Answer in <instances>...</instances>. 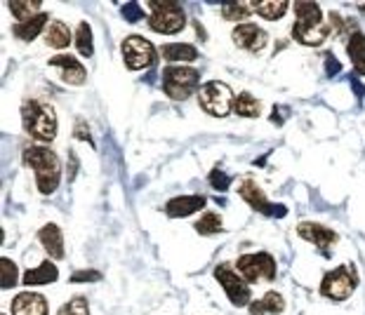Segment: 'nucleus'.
Returning <instances> with one entry per match:
<instances>
[{
    "instance_id": "f257e3e1",
    "label": "nucleus",
    "mask_w": 365,
    "mask_h": 315,
    "mask_svg": "<svg viewBox=\"0 0 365 315\" xmlns=\"http://www.w3.org/2000/svg\"><path fill=\"white\" fill-rule=\"evenodd\" d=\"M24 163L36 172V184L43 196L57 191L59 179H62V163L57 153L47 146H29L24 151Z\"/></svg>"
},
{
    "instance_id": "f03ea898",
    "label": "nucleus",
    "mask_w": 365,
    "mask_h": 315,
    "mask_svg": "<svg viewBox=\"0 0 365 315\" xmlns=\"http://www.w3.org/2000/svg\"><path fill=\"white\" fill-rule=\"evenodd\" d=\"M21 123H24V130L29 132L33 139L43 143L52 141L59 130L54 108L43 102H36V99H26L24 102V106H21Z\"/></svg>"
},
{
    "instance_id": "7ed1b4c3",
    "label": "nucleus",
    "mask_w": 365,
    "mask_h": 315,
    "mask_svg": "<svg viewBox=\"0 0 365 315\" xmlns=\"http://www.w3.org/2000/svg\"><path fill=\"white\" fill-rule=\"evenodd\" d=\"M163 90L175 102H184L201 90V73L189 66H168L163 71Z\"/></svg>"
},
{
    "instance_id": "20e7f679",
    "label": "nucleus",
    "mask_w": 365,
    "mask_h": 315,
    "mask_svg": "<svg viewBox=\"0 0 365 315\" xmlns=\"http://www.w3.org/2000/svg\"><path fill=\"white\" fill-rule=\"evenodd\" d=\"M356 285H358L356 268H353L351 264H344V266H337L325 273V278L320 280L318 292H320V296H325V299L344 301L353 294Z\"/></svg>"
},
{
    "instance_id": "39448f33",
    "label": "nucleus",
    "mask_w": 365,
    "mask_h": 315,
    "mask_svg": "<svg viewBox=\"0 0 365 315\" xmlns=\"http://www.w3.org/2000/svg\"><path fill=\"white\" fill-rule=\"evenodd\" d=\"M198 104L206 110L208 115H214V118H224L229 115V110L234 108V92L231 87L222 80H208L201 85L198 90Z\"/></svg>"
},
{
    "instance_id": "423d86ee",
    "label": "nucleus",
    "mask_w": 365,
    "mask_h": 315,
    "mask_svg": "<svg viewBox=\"0 0 365 315\" xmlns=\"http://www.w3.org/2000/svg\"><path fill=\"white\" fill-rule=\"evenodd\" d=\"M148 26L158 33H179L186 26V14L177 3L151 0L148 3Z\"/></svg>"
},
{
    "instance_id": "0eeeda50",
    "label": "nucleus",
    "mask_w": 365,
    "mask_h": 315,
    "mask_svg": "<svg viewBox=\"0 0 365 315\" xmlns=\"http://www.w3.org/2000/svg\"><path fill=\"white\" fill-rule=\"evenodd\" d=\"M236 270L245 283H257V280H274L276 278V259L269 252H254L243 254L236 261Z\"/></svg>"
},
{
    "instance_id": "6e6552de",
    "label": "nucleus",
    "mask_w": 365,
    "mask_h": 315,
    "mask_svg": "<svg viewBox=\"0 0 365 315\" xmlns=\"http://www.w3.org/2000/svg\"><path fill=\"white\" fill-rule=\"evenodd\" d=\"M214 278L222 285V290L226 292V296H229L234 306H250V287L241 278L239 270L231 268L229 264H219L214 268Z\"/></svg>"
},
{
    "instance_id": "1a4fd4ad",
    "label": "nucleus",
    "mask_w": 365,
    "mask_h": 315,
    "mask_svg": "<svg viewBox=\"0 0 365 315\" xmlns=\"http://www.w3.org/2000/svg\"><path fill=\"white\" fill-rule=\"evenodd\" d=\"M123 59L130 71L148 69L156 62V47L146 40L144 36H127L123 40Z\"/></svg>"
},
{
    "instance_id": "9d476101",
    "label": "nucleus",
    "mask_w": 365,
    "mask_h": 315,
    "mask_svg": "<svg viewBox=\"0 0 365 315\" xmlns=\"http://www.w3.org/2000/svg\"><path fill=\"white\" fill-rule=\"evenodd\" d=\"M241 198L243 200L250 205L254 212H259V214H264V217H271V219H283L285 214H287V207L285 205H276V202H269L267 200V196H264V191L259 189L257 184H254L252 179H245L241 184Z\"/></svg>"
},
{
    "instance_id": "9b49d317",
    "label": "nucleus",
    "mask_w": 365,
    "mask_h": 315,
    "mask_svg": "<svg viewBox=\"0 0 365 315\" xmlns=\"http://www.w3.org/2000/svg\"><path fill=\"white\" fill-rule=\"evenodd\" d=\"M328 36H330L328 21H295V26H292V38L309 47L323 45L328 40Z\"/></svg>"
},
{
    "instance_id": "f8f14e48",
    "label": "nucleus",
    "mask_w": 365,
    "mask_h": 315,
    "mask_svg": "<svg viewBox=\"0 0 365 315\" xmlns=\"http://www.w3.org/2000/svg\"><path fill=\"white\" fill-rule=\"evenodd\" d=\"M231 38H234L236 45H239L241 49H247V52H259V49L267 47V40H269L267 31L257 24H250V21L236 26L234 33H231Z\"/></svg>"
},
{
    "instance_id": "ddd939ff",
    "label": "nucleus",
    "mask_w": 365,
    "mask_h": 315,
    "mask_svg": "<svg viewBox=\"0 0 365 315\" xmlns=\"http://www.w3.org/2000/svg\"><path fill=\"white\" fill-rule=\"evenodd\" d=\"M297 235H300L302 240L320 247V250H330V247L340 240V235H337L333 229H328V226H323V224H313V221H302V224L297 226Z\"/></svg>"
},
{
    "instance_id": "4468645a",
    "label": "nucleus",
    "mask_w": 365,
    "mask_h": 315,
    "mask_svg": "<svg viewBox=\"0 0 365 315\" xmlns=\"http://www.w3.org/2000/svg\"><path fill=\"white\" fill-rule=\"evenodd\" d=\"M47 64L52 66V69H57L59 75H62V80L69 82V85H82L87 78L85 66H82L76 57H71V54H57V57H52Z\"/></svg>"
},
{
    "instance_id": "2eb2a0df",
    "label": "nucleus",
    "mask_w": 365,
    "mask_h": 315,
    "mask_svg": "<svg viewBox=\"0 0 365 315\" xmlns=\"http://www.w3.org/2000/svg\"><path fill=\"white\" fill-rule=\"evenodd\" d=\"M12 315H47V299L36 292H21L12 299Z\"/></svg>"
},
{
    "instance_id": "dca6fc26",
    "label": "nucleus",
    "mask_w": 365,
    "mask_h": 315,
    "mask_svg": "<svg viewBox=\"0 0 365 315\" xmlns=\"http://www.w3.org/2000/svg\"><path fill=\"white\" fill-rule=\"evenodd\" d=\"M206 205H208V200L203 196H179V198H173V200L165 205V212L173 219H184V217H189V214L198 212V209H206Z\"/></svg>"
},
{
    "instance_id": "f3484780",
    "label": "nucleus",
    "mask_w": 365,
    "mask_h": 315,
    "mask_svg": "<svg viewBox=\"0 0 365 315\" xmlns=\"http://www.w3.org/2000/svg\"><path fill=\"white\" fill-rule=\"evenodd\" d=\"M38 240L52 259H64V235L57 224H45L38 231Z\"/></svg>"
},
{
    "instance_id": "a211bd4d",
    "label": "nucleus",
    "mask_w": 365,
    "mask_h": 315,
    "mask_svg": "<svg viewBox=\"0 0 365 315\" xmlns=\"http://www.w3.org/2000/svg\"><path fill=\"white\" fill-rule=\"evenodd\" d=\"M59 278V270L52 261H43L38 268H29L24 273V285L26 287H41V285H49Z\"/></svg>"
},
{
    "instance_id": "6ab92c4d",
    "label": "nucleus",
    "mask_w": 365,
    "mask_h": 315,
    "mask_svg": "<svg viewBox=\"0 0 365 315\" xmlns=\"http://www.w3.org/2000/svg\"><path fill=\"white\" fill-rule=\"evenodd\" d=\"M283 311H285V299L278 292H267L262 299L250 303L252 315H280Z\"/></svg>"
},
{
    "instance_id": "aec40b11",
    "label": "nucleus",
    "mask_w": 365,
    "mask_h": 315,
    "mask_svg": "<svg viewBox=\"0 0 365 315\" xmlns=\"http://www.w3.org/2000/svg\"><path fill=\"white\" fill-rule=\"evenodd\" d=\"M165 62H193L198 59V49L189 45V43H168V45L160 47Z\"/></svg>"
},
{
    "instance_id": "412c9836",
    "label": "nucleus",
    "mask_w": 365,
    "mask_h": 315,
    "mask_svg": "<svg viewBox=\"0 0 365 315\" xmlns=\"http://www.w3.org/2000/svg\"><path fill=\"white\" fill-rule=\"evenodd\" d=\"M49 19V16L45 12H41L38 16H33V19L29 21H19V24H14V36L19 38V40L24 43H31L38 38V33H41L43 29H45V21Z\"/></svg>"
},
{
    "instance_id": "4be33fe9",
    "label": "nucleus",
    "mask_w": 365,
    "mask_h": 315,
    "mask_svg": "<svg viewBox=\"0 0 365 315\" xmlns=\"http://www.w3.org/2000/svg\"><path fill=\"white\" fill-rule=\"evenodd\" d=\"M346 52H349V59L356 69V73L365 75V33L356 31L349 36V43H346Z\"/></svg>"
},
{
    "instance_id": "5701e85b",
    "label": "nucleus",
    "mask_w": 365,
    "mask_h": 315,
    "mask_svg": "<svg viewBox=\"0 0 365 315\" xmlns=\"http://www.w3.org/2000/svg\"><path fill=\"white\" fill-rule=\"evenodd\" d=\"M45 43L49 47H54V49H64V47H69L71 45V31H69V26L64 24V21H52L49 24V29L45 33Z\"/></svg>"
},
{
    "instance_id": "b1692460",
    "label": "nucleus",
    "mask_w": 365,
    "mask_h": 315,
    "mask_svg": "<svg viewBox=\"0 0 365 315\" xmlns=\"http://www.w3.org/2000/svg\"><path fill=\"white\" fill-rule=\"evenodd\" d=\"M252 10L257 12L262 19H267V21H278V19H283L285 12H287V3H280V0H269V3H254L252 5Z\"/></svg>"
},
{
    "instance_id": "393cba45",
    "label": "nucleus",
    "mask_w": 365,
    "mask_h": 315,
    "mask_svg": "<svg viewBox=\"0 0 365 315\" xmlns=\"http://www.w3.org/2000/svg\"><path fill=\"white\" fill-rule=\"evenodd\" d=\"M193 229L198 231V235H217L224 231V224H222V217H219L217 212H206L201 219L196 221Z\"/></svg>"
},
{
    "instance_id": "a878e982",
    "label": "nucleus",
    "mask_w": 365,
    "mask_h": 315,
    "mask_svg": "<svg viewBox=\"0 0 365 315\" xmlns=\"http://www.w3.org/2000/svg\"><path fill=\"white\" fill-rule=\"evenodd\" d=\"M234 108H236V113L243 115V118H257L259 110H262V104H259V99L252 97L250 92H243V95L236 97Z\"/></svg>"
},
{
    "instance_id": "bb28decb",
    "label": "nucleus",
    "mask_w": 365,
    "mask_h": 315,
    "mask_svg": "<svg viewBox=\"0 0 365 315\" xmlns=\"http://www.w3.org/2000/svg\"><path fill=\"white\" fill-rule=\"evenodd\" d=\"M8 8H10V12L14 14L16 24H19V21H29L33 16L41 14V3H38V0H26V3H14L12 0Z\"/></svg>"
},
{
    "instance_id": "cd10ccee",
    "label": "nucleus",
    "mask_w": 365,
    "mask_h": 315,
    "mask_svg": "<svg viewBox=\"0 0 365 315\" xmlns=\"http://www.w3.org/2000/svg\"><path fill=\"white\" fill-rule=\"evenodd\" d=\"M76 49L82 57H92L95 54V40H92V31L87 21H80L78 31H76Z\"/></svg>"
},
{
    "instance_id": "c85d7f7f",
    "label": "nucleus",
    "mask_w": 365,
    "mask_h": 315,
    "mask_svg": "<svg viewBox=\"0 0 365 315\" xmlns=\"http://www.w3.org/2000/svg\"><path fill=\"white\" fill-rule=\"evenodd\" d=\"M252 12H254L252 5H245V3H226L222 8V14L226 21H245Z\"/></svg>"
},
{
    "instance_id": "c756f323",
    "label": "nucleus",
    "mask_w": 365,
    "mask_h": 315,
    "mask_svg": "<svg viewBox=\"0 0 365 315\" xmlns=\"http://www.w3.org/2000/svg\"><path fill=\"white\" fill-rule=\"evenodd\" d=\"M0 275H3L0 283H3L5 290H12V287L16 285V280H19V270H16L12 259H8V257L0 259Z\"/></svg>"
},
{
    "instance_id": "7c9ffc66",
    "label": "nucleus",
    "mask_w": 365,
    "mask_h": 315,
    "mask_svg": "<svg viewBox=\"0 0 365 315\" xmlns=\"http://www.w3.org/2000/svg\"><path fill=\"white\" fill-rule=\"evenodd\" d=\"M297 21H323V10L316 3H295Z\"/></svg>"
},
{
    "instance_id": "2f4dec72",
    "label": "nucleus",
    "mask_w": 365,
    "mask_h": 315,
    "mask_svg": "<svg viewBox=\"0 0 365 315\" xmlns=\"http://www.w3.org/2000/svg\"><path fill=\"white\" fill-rule=\"evenodd\" d=\"M57 315H90V306H87L85 296H74L59 308Z\"/></svg>"
},
{
    "instance_id": "473e14b6",
    "label": "nucleus",
    "mask_w": 365,
    "mask_h": 315,
    "mask_svg": "<svg viewBox=\"0 0 365 315\" xmlns=\"http://www.w3.org/2000/svg\"><path fill=\"white\" fill-rule=\"evenodd\" d=\"M210 184H212L214 191L224 193L231 184V176L226 172H222V170H212V172H210Z\"/></svg>"
},
{
    "instance_id": "72a5a7b5",
    "label": "nucleus",
    "mask_w": 365,
    "mask_h": 315,
    "mask_svg": "<svg viewBox=\"0 0 365 315\" xmlns=\"http://www.w3.org/2000/svg\"><path fill=\"white\" fill-rule=\"evenodd\" d=\"M120 14H123V19L130 21V24H135V21L144 19V10H142V5H137V3L123 5V8H120Z\"/></svg>"
},
{
    "instance_id": "f704fd0d",
    "label": "nucleus",
    "mask_w": 365,
    "mask_h": 315,
    "mask_svg": "<svg viewBox=\"0 0 365 315\" xmlns=\"http://www.w3.org/2000/svg\"><path fill=\"white\" fill-rule=\"evenodd\" d=\"M99 278H102V275H99L95 268H90V270H78V273H74L71 275V283H95Z\"/></svg>"
},
{
    "instance_id": "c9c22d12",
    "label": "nucleus",
    "mask_w": 365,
    "mask_h": 315,
    "mask_svg": "<svg viewBox=\"0 0 365 315\" xmlns=\"http://www.w3.org/2000/svg\"><path fill=\"white\" fill-rule=\"evenodd\" d=\"M340 71H342V64L337 62L333 52H328V54H325V75H328V78H335Z\"/></svg>"
},
{
    "instance_id": "e433bc0d",
    "label": "nucleus",
    "mask_w": 365,
    "mask_h": 315,
    "mask_svg": "<svg viewBox=\"0 0 365 315\" xmlns=\"http://www.w3.org/2000/svg\"><path fill=\"white\" fill-rule=\"evenodd\" d=\"M74 137H78V139H82V141L95 143V141L90 139V132H87V125L85 123H78V127H74Z\"/></svg>"
},
{
    "instance_id": "4c0bfd02",
    "label": "nucleus",
    "mask_w": 365,
    "mask_h": 315,
    "mask_svg": "<svg viewBox=\"0 0 365 315\" xmlns=\"http://www.w3.org/2000/svg\"><path fill=\"white\" fill-rule=\"evenodd\" d=\"M76 170H78V158L71 153V158H69V179H76Z\"/></svg>"
},
{
    "instance_id": "58836bf2",
    "label": "nucleus",
    "mask_w": 365,
    "mask_h": 315,
    "mask_svg": "<svg viewBox=\"0 0 365 315\" xmlns=\"http://www.w3.org/2000/svg\"><path fill=\"white\" fill-rule=\"evenodd\" d=\"M351 85H353V92H356L358 97H363L365 95V87L361 85V80H356V75L351 78Z\"/></svg>"
},
{
    "instance_id": "ea45409f",
    "label": "nucleus",
    "mask_w": 365,
    "mask_h": 315,
    "mask_svg": "<svg viewBox=\"0 0 365 315\" xmlns=\"http://www.w3.org/2000/svg\"><path fill=\"white\" fill-rule=\"evenodd\" d=\"M358 12H363V14H365V5H363V8H358Z\"/></svg>"
}]
</instances>
